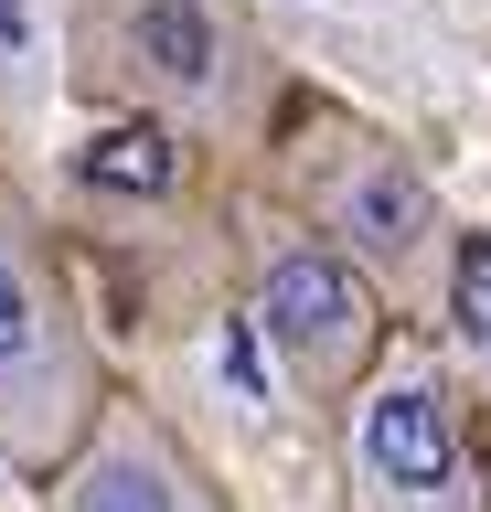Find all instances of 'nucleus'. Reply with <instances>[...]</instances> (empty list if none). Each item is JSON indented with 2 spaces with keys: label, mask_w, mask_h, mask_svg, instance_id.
I'll return each mask as SVG.
<instances>
[{
  "label": "nucleus",
  "mask_w": 491,
  "mask_h": 512,
  "mask_svg": "<svg viewBox=\"0 0 491 512\" xmlns=\"http://www.w3.org/2000/svg\"><path fill=\"white\" fill-rule=\"evenodd\" d=\"M129 64L161 96H225V22L203 0H129Z\"/></svg>",
  "instance_id": "obj_6"
},
{
  "label": "nucleus",
  "mask_w": 491,
  "mask_h": 512,
  "mask_svg": "<svg viewBox=\"0 0 491 512\" xmlns=\"http://www.w3.org/2000/svg\"><path fill=\"white\" fill-rule=\"evenodd\" d=\"M171 171H182V160H171L161 128H107L97 150H86V182L97 192H171Z\"/></svg>",
  "instance_id": "obj_8"
},
{
  "label": "nucleus",
  "mask_w": 491,
  "mask_h": 512,
  "mask_svg": "<svg viewBox=\"0 0 491 512\" xmlns=\"http://www.w3.org/2000/svg\"><path fill=\"white\" fill-rule=\"evenodd\" d=\"M97 342L75 331V299L33 256L22 214L0 203V459L33 480H65L75 448L97 438Z\"/></svg>",
  "instance_id": "obj_1"
},
{
  "label": "nucleus",
  "mask_w": 491,
  "mask_h": 512,
  "mask_svg": "<svg viewBox=\"0 0 491 512\" xmlns=\"http://www.w3.org/2000/svg\"><path fill=\"white\" fill-rule=\"evenodd\" d=\"M342 491L353 512H491L459 427V374L438 352H395L342 406Z\"/></svg>",
  "instance_id": "obj_2"
},
{
  "label": "nucleus",
  "mask_w": 491,
  "mask_h": 512,
  "mask_svg": "<svg viewBox=\"0 0 491 512\" xmlns=\"http://www.w3.org/2000/svg\"><path fill=\"white\" fill-rule=\"evenodd\" d=\"M267 363H278V352H267L257 320H225V331H214V384H235L246 416H267Z\"/></svg>",
  "instance_id": "obj_9"
},
{
  "label": "nucleus",
  "mask_w": 491,
  "mask_h": 512,
  "mask_svg": "<svg viewBox=\"0 0 491 512\" xmlns=\"http://www.w3.org/2000/svg\"><path fill=\"white\" fill-rule=\"evenodd\" d=\"M246 320L267 331L278 374L310 384V395H363L385 374V288L363 278L342 246H321V235H278L257 256Z\"/></svg>",
  "instance_id": "obj_4"
},
{
  "label": "nucleus",
  "mask_w": 491,
  "mask_h": 512,
  "mask_svg": "<svg viewBox=\"0 0 491 512\" xmlns=\"http://www.w3.org/2000/svg\"><path fill=\"white\" fill-rule=\"evenodd\" d=\"M438 342H449V374H459V395H481L491 406V224L459 246V267H449V310H438Z\"/></svg>",
  "instance_id": "obj_7"
},
{
  "label": "nucleus",
  "mask_w": 491,
  "mask_h": 512,
  "mask_svg": "<svg viewBox=\"0 0 491 512\" xmlns=\"http://www.w3.org/2000/svg\"><path fill=\"white\" fill-rule=\"evenodd\" d=\"M54 512H214V491H203V470L171 448L161 416L107 406L97 438L75 448V470L54 480Z\"/></svg>",
  "instance_id": "obj_5"
},
{
  "label": "nucleus",
  "mask_w": 491,
  "mask_h": 512,
  "mask_svg": "<svg viewBox=\"0 0 491 512\" xmlns=\"http://www.w3.org/2000/svg\"><path fill=\"white\" fill-rule=\"evenodd\" d=\"M310 203H321V235L353 256L363 278L406 299V310H449V214H438V182H427L417 160L395 150V139H321L310 160Z\"/></svg>",
  "instance_id": "obj_3"
},
{
  "label": "nucleus",
  "mask_w": 491,
  "mask_h": 512,
  "mask_svg": "<svg viewBox=\"0 0 491 512\" xmlns=\"http://www.w3.org/2000/svg\"><path fill=\"white\" fill-rule=\"evenodd\" d=\"M0 54H22V0H0Z\"/></svg>",
  "instance_id": "obj_10"
}]
</instances>
